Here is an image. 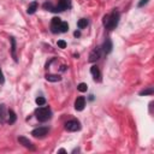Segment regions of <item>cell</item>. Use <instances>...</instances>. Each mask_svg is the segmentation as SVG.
I'll list each match as a JSON object with an SVG mask.
<instances>
[{
	"label": "cell",
	"instance_id": "1",
	"mask_svg": "<svg viewBox=\"0 0 154 154\" xmlns=\"http://www.w3.org/2000/svg\"><path fill=\"white\" fill-rule=\"evenodd\" d=\"M118 22H119V12L114 10L111 14H108V16L105 17L103 24H105V26H106L107 29L112 30V29H114V28L118 25Z\"/></svg>",
	"mask_w": 154,
	"mask_h": 154
},
{
	"label": "cell",
	"instance_id": "2",
	"mask_svg": "<svg viewBox=\"0 0 154 154\" xmlns=\"http://www.w3.org/2000/svg\"><path fill=\"white\" fill-rule=\"evenodd\" d=\"M51 109L48 107H40L36 109V118L40 122H46L51 118Z\"/></svg>",
	"mask_w": 154,
	"mask_h": 154
},
{
	"label": "cell",
	"instance_id": "3",
	"mask_svg": "<svg viewBox=\"0 0 154 154\" xmlns=\"http://www.w3.org/2000/svg\"><path fill=\"white\" fill-rule=\"evenodd\" d=\"M65 129H66L67 131L73 132V131H77V130H79V129H81V124H79V122H78V120L72 119V120H69V122H66V123H65Z\"/></svg>",
	"mask_w": 154,
	"mask_h": 154
},
{
	"label": "cell",
	"instance_id": "4",
	"mask_svg": "<svg viewBox=\"0 0 154 154\" xmlns=\"http://www.w3.org/2000/svg\"><path fill=\"white\" fill-rule=\"evenodd\" d=\"M47 132H48V128H46V126H40V128L34 129V130L31 131V135H32L34 137H43V136L47 135Z\"/></svg>",
	"mask_w": 154,
	"mask_h": 154
},
{
	"label": "cell",
	"instance_id": "5",
	"mask_svg": "<svg viewBox=\"0 0 154 154\" xmlns=\"http://www.w3.org/2000/svg\"><path fill=\"white\" fill-rule=\"evenodd\" d=\"M100 48L99 47H95V48H93L91 49V52H90V54H89V61L90 63H94V61H96L99 58H100Z\"/></svg>",
	"mask_w": 154,
	"mask_h": 154
},
{
	"label": "cell",
	"instance_id": "6",
	"mask_svg": "<svg viewBox=\"0 0 154 154\" xmlns=\"http://www.w3.org/2000/svg\"><path fill=\"white\" fill-rule=\"evenodd\" d=\"M60 24H61V19H60L59 17H54V18L52 19V24H51L52 31H53V32H57V31H59Z\"/></svg>",
	"mask_w": 154,
	"mask_h": 154
},
{
	"label": "cell",
	"instance_id": "7",
	"mask_svg": "<svg viewBox=\"0 0 154 154\" xmlns=\"http://www.w3.org/2000/svg\"><path fill=\"white\" fill-rule=\"evenodd\" d=\"M84 106H85V99H84L83 96L77 97L76 101H75V108H76L77 111H82V109L84 108Z\"/></svg>",
	"mask_w": 154,
	"mask_h": 154
},
{
	"label": "cell",
	"instance_id": "8",
	"mask_svg": "<svg viewBox=\"0 0 154 154\" xmlns=\"http://www.w3.org/2000/svg\"><path fill=\"white\" fill-rule=\"evenodd\" d=\"M18 142H19L20 144H23L25 148H29V149H31V150H34V149H35V148H34V146H32V143H31L28 138H25L24 136L18 137Z\"/></svg>",
	"mask_w": 154,
	"mask_h": 154
},
{
	"label": "cell",
	"instance_id": "9",
	"mask_svg": "<svg viewBox=\"0 0 154 154\" xmlns=\"http://www.w3.org/2000/svg\"><path fill=\"white\" fill-rule=\"evenodd\" d=\"M70 6V1L69 0H59L58 6L54 8V11H64Z\"/></svg>",
	"mask_w": 154,
	"mask_h": 154
},
{
	"label": "cell",
	"instance_id": "10",
	"mask_svg": "<svg viewBox=\"0 0 154 154\" xmlns=\"http://www.w3.org/2000/svg\"><path fill=\"white\" fill-rule=\"evenodd\" d=\"M90 73L93 75V78H94L95 81H100L101 73H100V70H99V67H97L96 65H93V66L90 67Z\"/></svg>",
	"mask_w": 154,
	"mask_h": 154
},
{
	"label": "cell",
	"instance_id": "11",
	"mask_svg": "<svg viewBox=\"0 0 154 154\" xmlns=\"http://www.w3.org/2000/svg\"><path fill=\"white\" fill-rule=\"evenodd\" d=\"M7 118V111L5 105H0V123H5Z\"/></svg>",
	"mask_w": 154,
	"mask_h": 154
},
{
	"label": "cell",
	"instance_id": "12",
	"mask_svg": "<svg viewBox=\"0 0 154 154\" xmlns=\"http://www.w3.org/2000/svg\"><path fill=\"white\" fill-rule=\"evenodd\" d=\"M102 48H103V52H105V53H109V52L112 51L113 46H112V42H111V40H109V38H107V40L103 42Z\"/></svg>",
	"mask_w": 154,
	"mask_h": 154
},
{
	"label": "cell",
	"instance_id": "13",
	"mask_svg": "<svg viewBox=\"0 0 154 154\" xmlns=\"http://www.w3.org/2000/svg\"><path fill=\"white\" fill-rule=\"evenodd\" d=\"M16 113L12 111V109H8L7 111V123L8 124H13L16 122Z\"/></svg>",
	"mask_w": 154,
	"mask_h": 154
},
{
	"label": "cell",
	"instance_id": "14",
	"mask_svg": "<svg viewBox=\"0 0 154 154\" xmlns=\"http://www.w3.org/2000/svg\"><path fill=\"white\" fill-rule=\"evenodd\" d=\"M10 41H11V53H12V57H13V59L17 61V54H16V40H14V37H10Z\"/></svg>",
	"mask_w": 154,
	"mask_h": 154
},
{
	"label": "cell",
	"instance_id": "15",
	"mask_svg": "<svg viewBox=\"0 0 154 154\" xmlns=\"http://www.w3.org/2000/svg\"><path fill=\"white\" fill-rule=\"evenodd\" d=\"M46 79L48 82H59L61 79V77L59 75H52V73H48L46 75Z\"/></svg>",
	"mask_w": 154,
	"mask_h": 154
},
{
	"label": "cell",
	"instance_id": "16",
	"mask_svg": "<svg viewBox=\"0 0 154 154\" xmlns=\"http://www.w3.org/2000/svg\"><path fill=\"white\" fill-rule=\"evenodd\" d=\"M36 10H37V2H36V1H32V2L29 5V7H28V11H26V12H28L29 14H32Z\"/></svg>",
	"mask_w": 154,
	"mask_h": 154
},
{
	"label": "cell",
	"instance_id": "17",
	"mask_svg": "<svg viewBox=\"0 0 154 154\" xmlns=\"http://www.w3.org/2000/svg\"><path fill=\"white\" fill-rule=\"evenodd\" d=\"M88 25V20L85 19V18H82V19H79L78 22H77V26L79 28V29H83V28H85Z\"/></svg>",
	"mask_w": 154,
	"mask_h": 154
},
{
	"label": "cell",
	"instance_id": "18",
	"mask_svg": "<svg viewBox=\"0 0 154 154\" xmlns=\"http://www.w3.org/2000/svg\"><path fill=\"white\" fill-rule=\"evenodd\" d=\"M67 30H69V24H67L66 22H61L60 28H59V31H61V32H66Z\"/></svg>",
	"mask_w": 154,
	"mask_h": 154
},
{
	"label": "cell",
	"instance_id": "19",
	"mask_svg": "<svg viewBox=\"0 0 154 154\" xmlns=\"http://www.w3.org/2000/svg\"><path fill=\"white\" fill-rule=\"evenodd\" d=\"M36 103L38 105V106H43L45 103H46V99L45 97H42V96H38V97H36Z\"/></svg>",
	"mask_w": 154,
	"mask_h": 154
},
{
	"label": "cell",
	"instance_id": "20",
	"mask_svg": "<svg viewBox=\"0 0 154 154\" xmlns=\"http://www.w3.org/2000/svg\"><path fill=\"white\" fill-rule=\"evenodd\" d=\"M77 89L79 90V91H87V89H88V85L85 84V83H79L78 84V87H77Z\"/></svg>",
	"mask_w": 154,
	"mask_h": 154
},
{
	"label": "cell",
	"instance_id": "21",
	"mask_svg": "<svg viewBox=\"0 0 154 154\" xmlns=\"http://www.w3.org/2000/svg\"><path fill=\"white\" fill-rule=\"evenodd\" d=\"M141 95H147V94H153V88H148V89H146V90H142L141 93H140Z\"/></svg>",
	"mask_w": 154,
	"mask_h": 154
},
{
	"label": "cell",
	"instance_id": "22",
	"mask_svg": "<svg viewBox=\"0 0 154 154\" xmlns=\"http://www.w3.org/2000/svg\"><path fill=\"white\" fill-rule=\"evenodd\" d=\"M58 47H59V48H65V47H66V42H65L64 40H59V41H58Z\"/></svg>",
	"mask_w": 154,
	"mask_h": 154
},
{
	"label": "cell",
	"instance_id": "23",
	"mask_svg": "<svg viewBox=\"0 0 154 154\" xmlns=\"http://www.w3.org/2000/svg\"><path fill=\"white\" fill-rule=\"evenodd\" d=\"M4 83H5V78H4V75H2V71L0 67V84H4Z\"/></svg>",
	"mask_w": 154,
	"mask_h": 154
},
{
	"label": "cell",
	"instance_id": "24",
	"mask_svg": "<svg viewBox=\"0 0 154 154\" xmlns=\"http://www.w3.org/2000/svg\"><path fill=\"white\" fill-rule=\"evenodd\" d=\"M147 2H148V0H141V1L138 2V7H142V6H143V5H146Z\"/></svg>",
	"mask_w": 154,
	"mask_h": 154
}]
</instances>
